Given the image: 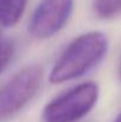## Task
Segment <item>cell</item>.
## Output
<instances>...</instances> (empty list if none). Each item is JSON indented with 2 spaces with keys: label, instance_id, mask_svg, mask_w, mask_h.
<instances>
[{
  "label": "cell",
  "instance_id": "3957f363",
  "mask_svg": "<svg viewBox=\"0 0 121 122\" xmlns=\"http://www.w3.org/2000/svg\"><path fill=\"white\" fill-rule=\"evenodd\" d=\"M44 71L39 65H29L16 72L1 89L0 119L2 122L12 120L39 91Z\"/></svg>",
  "mask_w": 121,
  "mask_h": 122
},
{
  "label": "cell",
  "instance_id": "5b68a950",
  "mask_svg": "<svg viewBox=\"0 0 121 122\" xmlns=\"http://www.w3.org/2000/svg\"><path fill=\"white\" fill-rule=\"evenodd\" d=\"M27 0H0V19L4 29L14 26L23 17Z\"/></svg>",
  "mask_w": 121,
  "mask_h": 122
},
{
  "label": "cell",
  "instance_id": "9c48e42d",
  "mask_svg": "<svg viewBox=\"0 0 121 122\" xmlns=\"http://www.w3.org/2000/svg\"><path fill=\"white\" fill-rule=\"evenodd\" d=\"M119 75H120V78H121V63H120V68H119Z\"/></svg>",
  "mask_w": 121,
  "mask_h": 122
},
{
  "label": "cell",
  "instance_id": "ba28073f",
  "mask_svg": "<svg viewBox=\"0 0 121 122\" xmlns=\"http://www.w3.org/2000/svg\"><path fill=\"white\" fill-rule=\"evenodd\" d=\"M113 122H121V113L118 115V116H116V117H115V120H114Z\"/></svg>",
  "mask_w": 121,
  "mask_h": 122
},
{
  "label": "cell",
  "instance_id": "7a4b0ae2",
  "mask_svg": "<svg viewBox=\"0 0 121 122\" xmlns=\"http://www.w3.org/2000/svg\"><path fill=\"white\" fill-rule=\"evenodd\" d=\"M100 95L95 82H85L51 100L43 109V122H76L95 107Z\"/></svg>",
  "mask_w": 121,
  "mask_h": 122
},
{
  "label": "cell",
  "instance_id": "8992f818",
  "mask_svg": "<svg viewBox=\"0 0 121 122\" xmlns=\"http://www.w3.org/2000/svg\"><path fill=\"white\" fill-rule=\"evenodd\" d=\"M94 11L102 19H112L121 13V0H94Z\"/></svg>",
  "mask_w": 121,
  "mask_h": 122
},
{
  "label": "cell",
  "instance_id": "6da1fadb",
  "mask_svg": "<svg viewBox=\"0 0 121 122\" xmlns=\"http://www.w3.org/2000/svg\"><path fill=\"white\" fill-rule=\"evenodd\" d=\"M108 51V39L99 31H90L75 38L57 58L49 81L52 84L76 80L95 68Z\"/></svg>",
  "mask_w": 121,
  "mask_h": 122
},
{
  "label": "cell",
  "instance_id": "277c9868",
  "mask_svg": "<svg viewBox=\"0 0 121 122\" xmlns=\"http://www.w3.org/2000/svg\"><path fill=\"white\" fill-rule=\"evenodd\" d=\"M74 10V0H40L29 23L33 38L47 39L58 33L68 23Z\"/></svg>",
  "mask_w": 121,
  "mask_h": 122
},
{
  "label": "cell",
  "instance_id": "52a82bcc",
  "mask_svg": "<svg viewBox=\"0 0 121 122\" xmlns=\"http://www.w3.org/2000/svg\"><path fill=\"white\" fill-rule=\"evenodd\" d=\"M16 56V44L10 38H2L1 41V72L12 63Z\"/></svg>",
  "mask_w": 121,
  "mask_h": 122
}]
</instances>
